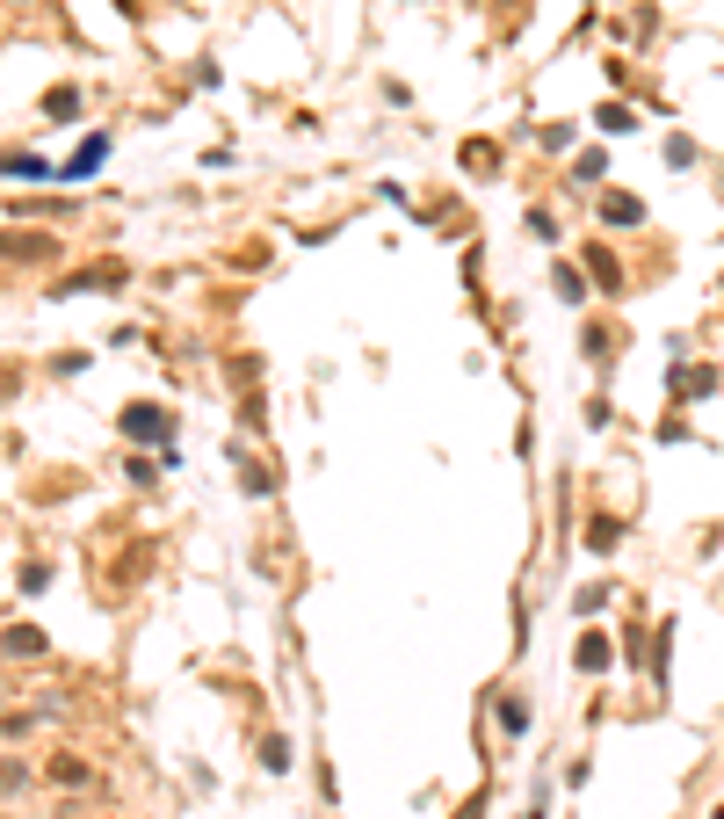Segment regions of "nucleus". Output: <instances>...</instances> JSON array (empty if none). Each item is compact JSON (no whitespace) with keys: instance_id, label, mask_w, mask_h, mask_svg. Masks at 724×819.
Returning <instances> with one entry per match:
<instances>
[{"instance_id":"1","label":"nucleus","mask_w":724,"mask_h":819,"mask_svg":"<svg viewBox=\"0 0 724 819\" xmlns=\"http://www.w3.org/2000/svg\"><path fill=\"white\" fill-rule=\"evenodd\" d=\"M123 436L167 450V443H174V414H167V406H123Z\"/></svg>"},{"instance_id":"2","label":"nucleus","mask_w":724,"mask_h":819,"mask_svg":"<svg viewBox=\"0 0 724 819\" xmlns=\"http://www.w3.org/2000/svg\"><path fill=\"white\" fill-rule=\"evenodd\" d=\"M52 254H58L52 232H30V240H22V232H0V262H52Z\"/></svg>"},{"instance_id":"3","label":"nucleus","mask_w":724,"mask_h":819,"mask_svg":"<svg viewBox=\"0 0 724 819\" xmlns=\"http://www.w3.org/2000/svg\"><path fill=\"white\" fill-rule=\"evenodd\" d=\"M608 660H616V645H608V631H580V645H572V667H580V675H602Z\"/></svg>"},{"instance_id":"4","label":"nucleus","mask_w":724,"mask_h":819,"mask_svg":"<svg viewBox=\"0 0 724 819\" xmlns=\"http://www.w3.org/2000/svg\"><path fill=\"white\" fill-rule=\"evenodd\" d=\"M44 645H52V638H44V631H36V624H15V631H0V653H8V660H44Z\"/></svg>"},{"instance_id":"5","label":"nucleus","mask_w":724,"mask_h":819,"mask_svg":"<svg viewBox=\"0 0 724 819\" xmlns=\"http://www.w3.org/2000/svg\"><path fill=\"white\" fill-rule=\"evenodd\" d=\"M44 776H52L58 790H87V784H95V768H87L80 754H52V762H44Z\"/></svg>"},{"instance_id":"6","label":"nucleus","mask_w":724,"mask_h":819,"mask_svg":"<svg viewBox=\"0 0 724 819\" xmlns=\"http://www.w3.org/2000/svg\"><path fill=\"white\" fill-rule=\"evenodd\" d=\"M602 226H645V204L630 189H608L602 196Z\"/></svg>"},{"instance_id":"7","label":"nucleus","mask_w":724,"mask_h":819,"mask_svg":"<svg viewBox=\"0 0 724 819\" xmlns=\"http://www.w3.org/2000/svg\"><path fill=\"white\" fill-rule=\"evenodd\" d=\"M580 269H586V276H594V283H602L608 297L623 291V262H616V254H608V247H586V262H580Z\"/></svg>"},{"instance_id":"8","label":"nucleus","mask_w":724,"mask_h":819,"mask_svg":"<svg viewBox=\"0 0 724 819\" xmlns=\"http://www.w3.org/2000/svg\"><path fill=\"white\" fill-rule=\"evenodd\" d=\"M109 283H123V262H102V269H87V276H66V283H58V291H109Z\"/></svg>"},{"instance_id":"9","label":"nucleus","mask_w":724,"mask_h":819,"mask_svg":"<svg viewBox=\"0 0 724 819\" xmlns=\"http://www.w3.org/2000/svg\"><path fill=\"white\" fill-rule=\"evenodd\" d=\"M616 544H623V523H616V515H594V523H586V552H616Z\"/></svg>"},{"instance_id":"10","label":"nucleus","mask_w":724,"mask_h":819,"mask_svg":"<svg viewBox=\"0 0 724 819\" xmlns=\"http://www.w3.org/2000/svg\"><path fill=\"white\" fill-rule=\"evenodd\" d=\"M36 175H52L36 153H8V160H0V182H36Z\"/></svg>"},{"instance_id":"11","label":"nucleus","mask_w":724,"mask_h":819,"mask_svg":"<svg viewBox=\"0 0 724 819\" xmlns=\"http://www.w3.org/2000/svg\"><path fill=\"white\" fill-rule=\"evenodd\" d=\"M102 160H109V139H87V145H80V153H73V160H66V175H73V182H80V175H95V167H102Z\"/></svg>"},{"instance_id":"12","label":"nucleus","mask_w":724,"mask_h":819,"mask_svg":"<svg viewBox=\"0 0 724 819\" xmlns=\"http://www.w3.org/2000/svg\"><path fill=\"white\" fill-rule=\"evenodd\" d=\"M15 790H30V762H15V754H0V798H15Z\"/></svg>"},{"instance_id":"13","label":"nucleus","mask_w":724,"mask_h":819,"mask_svg":"<svg viewBox=\"0 0 724 819\" xmlns=\"http://www.w3.org/2000/svg\"><path fill=\"white\" fill-rule=\"evenodd\" d=\"M44 117H52V123H73V117H80V95H73V88H52V95H44Z\"/></svg>"},{"instance_id":"14","label":"nucleus","mask_w":724,"mask_h":819,"mask_svg":"<svg viewBox=\"0 0 724 819\" xmlns=\"http://www.w3.org/2000/svg\"><path fill=\"white\" fill-rule=\"evenodd\" d=\"M558 297H566V305H580V297H586V269H572V262H558Z\"/></svg>"},{"instance_id":"15","label":"nucleus","mask_w":724,"mask_h":819,"mask_svg":"<svg viewBox=\"0 0 724 819\" xmlns=\"http://www.w3.org/2000/svg\"><path fill=\"white\" fill-rule=\"evenodd\" d=\"M602 175H608V153H580V160H572V182H580V189H594Z\"/></svg>"},{"instance_id":"16","label":"nucleus","mask_w":724,"mask_h":819,"mask_svg":"<svg viewBox=\"0 0 724 819\" xmlns=\"http://www.w3.org/2000/svg\"><path fill=\"white\" fill-rule=\"evenodd\" d=\"M673 392H681V400H703V392H717V378H710V370H681Z\"/></svg>"},{"instance_id":"17","label":"nucleus","mask_w":724,"mask_h":819,"mask_svg":"<svg viewBox=\"0 0 724 819\" xmlns=\"http://www.w3.org/2000/svg\"><path fill=\"white\" fill-rule=\"evenodd\" d=\"M594 123H602V131H616V139H623V131H630V123H638V117H630V109H623V102H602V109H594Z\"/></svg>"},{"instance_id":"18","label":"nucleus","mask_w":724,"mask_h":819,"mask_svg":"<svg viewBox=\"0 0 724 819\" xmlns=\"http://www.w3.org/2000/svg\"><path fill=\"white\" fill-rule=\"evenodd\" d=\"M261 762L283 776V768H290V740H276V732H268V740H261Z\"/></svg>"},{"instance_id":"19","label":"nucleus","mask_w":724,"mask_h":819,"mask_svg":"<svg viewBox=\"0 0 724 819\" xmlns=\"http://www.w3.org/2000/svg\"><path fill=\"white\" fill-rule=\"evenodd\" d=\"M240 487H246V493H276V471H268V465H246Z\"/></svg>"},{"instance_id":"20","label":"nucleus","mask_w":724,"mask_h":819,"mask_svg":"<svg viewBox=\"0 0 724 819\" xmlns=\"http://www.w3.org/2000/svg\"><path fill=\"white\" fill-rule=\"evenodd\" d=\"M123 479H131V487H153L160 465H153V457H131V465H123Z\"/></svg>"},{"instance_id":"21","label":"nucleus","mask_w":724,"mask_h":819,"mask_svg":"<svg viewBox=\"0 0 724 819\" xmlns=\"http://www.w3.org/2000/svg\"><path fill=\"white\" fill-rule=\"evenodd\" d=\"M15 588H30V594H36V588H52V566H44V558H30V566H22V580H15Z\"/></svg>"},{"instance_id":"22","label":"nucleus","mask_w":724,"mask_h":819,"mask_svg":"<svg viewBox=\"0 0 724 819\" xmlns=\"http://www.w3.org/2000/svg\"><path fill=\"white\" fill-rule=\"evenodd\" d=\"M224 378H232V384H254L261 363H254V356H232V363H224Z\"/></svg>"},{"instance_id":"23","label":"nucleus","mask_w":724,"mask_h":819,"mask_svg":"<svg viewBox=\"0 0 724 819\" xmlns=\"http://www.w3.org/2000/svg\"><path fill=\"white\" fill-rule=\"evenodd\" d=\"M501 725H507V732H522V725H529V703L507 697V703H501Z\"/></svg>"},{"instance_id":"24","label":"nucleus","mask_w":724,"mask_h":819,"mask_svg":"<svg viewBox=\"0 0 724 819\" xmlns=\"http://www.w3.org/2000/svg\"><path fill=\"white\" fill-rule=\"evenodd\" d=\"M30 725H36V711H8V718H0V732H8V740H22Z\"/></svg>"},{"instance_id":"25","label":"nucleus","mask_w":724,"mask_h":819,"mask_svg":"<svg viewBox=\"0 0 724 819\" xmlns=\"http://www.w3.org/2000/svg\"><path fill=\"white\" fill-rule=\"evenodd\" d=\"M667 160L673 167H695V139H667Z\"/></svg>"},{"instance_id":"26","label":"nucleus","mask_w":724,"mask_h":819,"mask_svg":"<svg viewBox=\"0 0 724 819\" xmlns=\"http://www.w3.org/2000/svg\"><path fill=\"white\" fill-rule=\"evenodd\" d=\"M710 819H724V798H717V805H710Z\"/></svg>"}]
</instances>
